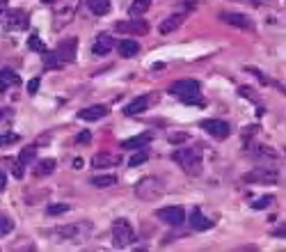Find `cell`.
<instances>
[{
    "mask_svg": "<svg viewBox=\"0 0 286 252\" xmlns=\"http://www.w3.org/2000/svg\"><path fill=\"white\" fill-rule=\"evenodd\" d=\"M28 44H30V48H32V51L42 53V55H44V53H46V46H44V44H42V39H39L37 34H30V39H28Z\"/></svg>",
    "mask_w": 286,
    "mask_h": 252,
    "instance_id": "31",
    "label": "cell"
},
{
    "mask_svg": "<svg viewBox=\"0 0 286 252\" xmlns=\"http://www.w3.org/2000/svg\"><path fill=\"white\" fill-rule=\"evenodd\" d=\"M44 3H55V0H44Z\"/></svg>",
    "mask_w": 286,
    "mask_h": 252,
    "instance_id": "44",
    "label": "cell"
},
{
    "mask_svg": "<svg viewBox=\"0 0 286 252\" xmlns=\"http://www.w3.org/2000/svg\"><path fill=\"white\" fill-rule=\"evenodd\" d=\"M183 14H174V16H170V18H165V21L160 23V32L162 34H170V32H174V30H179L181 28V23H183Z\"/></svg>",
    "mask_w": 286,
    "mask_h": 252,
    "instance_id": "22",
    "label": "cell"
},
{
    "mask_svg": "<svg viewBox=\"0 0 286 252\" xmlns=\"http://www.w3.org/2000/svg\"><path fill=\"white\" fill-rule=\"evenodd\" d=\"M121 163V156L119 154H112V151H101L92 158V165L94 167H115Z\"/></svg>",
    "mask_w": 286,
    "mask_h": 252,
    "instance_id": "16",
    "label": "cell"
},
{
    "mask_svg": "<svg viewBox=\"0 0 286 252\" xmlns=\"http://www.w3.org/2000/svg\"><path fill=\"white\" fill-rule=\"evenodd\" d=\"M34 156H37V149H34V147H26V149H21V154H18V163H21V165H28V163L34 161Z\"/></svg>",
    "mask_w": 286,
    "mask_h": 252,
    "instance_id": "27",
    "label": "cell"
},
{
    "mask_svg": "<svg viewBox=\"0 0 286 252\" xmlns=\"http://www.w3.org/2000/svg\"><path fill=\"white\" fill-rule=\"evenodd\" d=\"M12 229H14V220L9 216L0 214V236H7Z\"/></svg>",
    "mask_w": 286,
    "mask_h": 252,
    "instance_id": "29",
    "label": "cell"
},
{
    "mask_svg": "<svg viewBox=\"0 0 286 252\" xmlns=\"http://www.w3.org/2000/svg\"><path fill=\"white\" fill-rule=\"evenodd\" d=\"M87 7H90L92 14L103 16V14L110 12V0H87Z\"/></svg>",
    "mask_w": 286,
    "mask_h": 252,
    "instance_id": "23",
    "label": "cell"
},
{
    "mask_svg": "<svg viewBox=\"0 0 286 252\" xmlns=\"http://www.w3.org/2000/svg\"><path fill=\"white\" fill-rule=\"evenodd\" d=\"M240 3H252V5H265V0H240Z\"/></svg>",
    "mask_w": 286,
    "mask_h": 252,
    "instance_id": "40",
    "label": "cell"
},
{
    "mask_svg": "<svg viewBox=\"0 0 286 252\" xmlns=\"http://www.w3.org/2000/svg\"><path fill=\"white\" fill-rule=\"evenodd\" d=\"M115 30L117 32H124V34H147L149 32V26H147V21H142V18H133V21H119L115 23Z\"/></svg>",
    "mask_w": 286,
    "mask_h": 252,
    "instance_id": "11",
    "label": "cell"
},
{
    "mask_svg": "<svg viewBox=\"0 0 286 252\" xmlns=\"http://www.w3.org/2000/svg\"><path fill=\"white\" fill-rule=\"evenodd\" d=\"M220 18H222L224 23H229V26L240 28V30H254V21L248 16V14H238V12H222V14H220Z\"/></svg>",
    "mask_w": 286,
    "mask_h": 252,
    "instance_id": "9",
    "label": "cell"
},
{
    "mask_svg": "<svg viewBox=\"0 0 286 252\" xmlns=\"http://www.w3.org/2000/svg\"><path fill=\"white\" fill-rule=\"evenodd\" d=\"M9 30H23L28 26V14L23 9H7V23Z\"/></svg>",
    "mask_w": 286,
    "mask_h": 252,
    "instance_id": "14",
    "label": "cell"
},
{
    "mask_svg": "<svg viewBox=\"0 0 286 252\" xmlns=\"http://www.w3.org/2000/svg\"><path fill=\"white\" fill-rule=\"evenodd\" d=\"M170 94L179 96L186 103H201L199 96V83L197 81H176L170 85Z\"/></svg>",
    "mask_w": 286,
    "mask_h": 252,
    "instance_id": "3",
    "label": "cell"
},
{
    "mask_svg": "<svg viewBox=\"0 0 286 252\" xmlns=\"http://www.w3.org/2000/svg\"><path fill=\"white\" fill-rule=\"evenodd\" d=\"M78 7V0H69V3H62V7H55V28L67 26L69 21L73 18Z\"/></svg>",
    "mask_w": 286,
    "mask_h": 252,
    "instance_id": "13",
    "label": "cell"
},
{
    "mask_svg": "<svg viewBox=\"0 0 286 252\" xmlns=\"http://www.w3.org/2000/svg\"><path fill=\"white\" fill-rule=\"evenodd\" d=\"M92 186H96V188H110V186H117V177H115V175H98V177H92Z\"/></svg>",
    "mask_w": 286,
    "mask_h": 252,
    "instance_id": "25",
    "label": "cell"
},
{
    "mask_svg": "<svg viewBox=\"0 0 286 252\" xmlns=\"http://www.w3.org/2000/svg\"><path fill=\"white\" fill-rule=\"evenodd\" d=\"M112 48H115V39H112L108 32H101L96 37L94 46H92V53H94V55H108Z\"/></svg>",
    "mask_w": 286,
    "mask_h": 252,
    "instance_id": "15",
    "label": "cell"
},
{
    "mask_svg": "<svg viewBox=\"0 0 286 252\" xmlns=\"http://www.w3.org/2000/svg\"><path fill=\"white\" fill-rule=\"evenodd\" d=\"M156 218L162 220L165 225L170 227H179L186 222V211L181 206H165V209H158L156 211Z\"/></svg>",
    "mask_w": 286,
    "mask_h": 252,
    "instance_id": "7",
    "label": "cell"
},
{
    "mask_svg": "<svg viewBox=\"0 0 286 252\" xmlns=\"http://www.w3.org/2000/svg\"><path fill=\"white\" fill-rule=\"evenodd\" d=\"M240 94L243 96H248V99H252V101H256V96H254V92L250 90V87H240Z\"/></svg>",
    "mask_w": 286,
    "mask_h": 252,
    "instance_id": "38",
    "label": "cell"
},
{
    "mask_svg": "<svg viewBox=\"0 0 286 252\" xmlns=\"http://www.w3.org/2000/svg\"><path fill=\"white\" fill-rule=\"evenodd\" d=\"M108 115V108L106 106H90L85 108V110L78 112V117L85 122H96V120H103V117Z\"/></svg>",
    "mask_w": 286,
    "mask_h": 252,
    "instance_id": "18",
    "label": "cell"
},
{
    "mask_svg": "<svg viewBox=\"0 0 286 252\" xmlns=\"http://www.w3.org/2000/svg\"><path fill=\"white\" fill-rule=\"evenodd\" d=\"M5 186H7V177H5V175H3V172H0V190H3V188H5Z\"/></svg>",
    "mask_w": 286,
    "mask_h": 252,
    "instance_id": "39",
    "label": "cell"
},
{
    "mask_svg": "<svg viewBox=\"0 0 286 252\" xmlns=\"http://www.w3.org/2000/svg\"><path fill=\"white\" fill-rule=\"evenodd\" d=\"M151 140H154V131H147V133H142V135H135V138H131V140H124L121 142V149H145Z\"/></svg>",
    "mask_w": 286,
    "mask_h": 252,
    "instance_id": "17",
    "label": "cell"
},
{
    "mask_svg": "<svg viewBox=\"0 0 286 252\" xmlns=\"http://www.w3.org/2000/svg\"><path fill=\"white\" fill-rule=\"evenodd\" d=\"M273 204H275V197L273 195H265V197H259V200L252 202V209L261 211V209H268V206H273Z\"/></svg>",
    "mask_w": 286,
    "mask_h": 252,
    "instance_id": "28",
    "label": "cell"
},
{
    "mask_svg": "<svg viewBox=\"0 0 286 252\" xmlns=\"http://www.w3.org/2000/svg\"><path fill=\"white\" fill-rule=\"evenodd\" d=\"M117 51H119L121 57H135L137 53H140V44H137L135 39H121V42L117 44Z\"/></svg>",
    "mask_w": 286,
    "mask_h": 252,
    "instance_id": "20",
    "label": "cell"
},
{
    "mask_svg": "<svg viewBox=\"0 0 286 252\" xmlns=\"http://www.w3.org/2000/svg\"><path fill=\"white\" fill-rule=\"evenodd\" d=\"M73 167H76V170H80V167H83V158H76V161H73Z\"/></svg>",
    "mask_w": 286,
    "mask_h": 252,
    "instance_id": "41",
    "label": "cell"
},
{
    "mask_svg": "<svg viewBox=\"0 0 286 252\" xmlns=\"http://www.w3.org/2000/svg\"><path fill=\"white\" fill-rule=\"evenodd\" d=\"M147 161H149V154H147V151H140V154H133V156H131L128 165H131V167H137V165H142V163H147Z\"/></svg>",
    "mask_w": 286,
    "mask_h": 252,
    "instance_id": "32",
    "label": "cell"
},
{
    "mask_svg": "<svg viewBox=\"0 0 286 252\" xmlns=\"http://www.w3.org/2000/svg\"><path fill=\"white\" fill-rule=\"evenodd\" d=\"M162 192H165V188H162L160 179H156V177H145V179H140L135 186V195L145 202L160 200Z\"/></svg>",
    "mask_w": 286,
    "mask_h": 252,
    "instance_id": "4",
    "label": "cell"
},
{
    "mask_svg": "<svg viewBox=\"0 0 286 252\" xmlns=\"http://www.w3.org/2000/svg\"><path fill=\"white\" fill-rule=\"evenodd\" d=\"M90 234H92L90 222H73V225L60 227V229L53 231V236H57V239H62V241H71V243H83Z\"/></svg>",
    "mask_w": 286,
    "mask_h": 252,
    "instance_id": "2",
    "label": "cell"
},
{
    "mask_svg": "<svg viewBox=\"0 0 286 252\" xmlns=\"http://www.w3.org/2000/svg\"><path fill=\"white\" fill-rule=\"evenodd\" d=\"M62 67V62L57 60L55 53H44V69H57Z\"/></svg>",
    "mask_w": 286,
    "mask_h": 252,
    "instance_id": "30",
    "label": "cell"
},
{
    "mask_svg": "<svg viewBox=\"0 0 286 252\" xmlns=\"http://www.w3.org/2000/svg\"><path fill=\"white\" fill-rule=\"evenodd\" d=\"M39 85H42V81H39V78H32V81L28 83V92H30V94H37Z\"/></svg>",
    "mask_w": 286,
    "mask_h": 252,
    "instance_id": "36",
    "label": "cell"
},
{
    "mask_svg": "<svg viewBox=\"0 0 286 252\" xmlns=\"http://www.w3.org/2000/svg\"><path fill=\"white\" fill-rule=\"evenodd\" d=\"M90 140H92L90 131H83V133H78V135H76V142H78V145H87Z\"/></svg>",
    "mask_w": 286,
    "mask_h": 252,
    "instance_id": "35",
    "label": "cell"
},
{
    "mask_svg": "<svg viewBox=\"0 0 286 252\" xmlns=\"http://www.w3.org/2000/svg\"><path fill=\"white\" fill-rule=\"evenodd\" d=\"M48 216H60V214H64V211H69V206L67 204H53V206H48Z\"/></svg>",
    "mask_w": 286,
    "mask_h": 252,
    "instance_id": "34",
    "label": "cell"
},
{
    "mask_svg": "<svg viewBox=\"0 0 286 252\" xmlns=\"http://www.w3.org/2000/svg\"><path fill=\"white\" fill-rule=\"evenodd\" d=\"M186 138H188L186 133H172V135H170V142H181V140H186Z\"/></svg>",
    "mask_w": 286,
    "mask_h": 252,
    "instance_id": "37",
    "label": "cell"
},
{
    "mask_svg": "<svg viewBox=\"0 0 286 252\" xmlns=\"http://www.w3.org/2000/svg\"><path fill=\"white\" fill-rule=\"evenodd\" d=\"M53 170H55V161H53V158H44V161L37 163L34 175L37 177H48V175H53Z\"/></svg>",
    "mask_w": 286,
    "mask_h": 252,
    "instance_id": "26",
    "label": "cell"
},
{
    "mask_svg": "<svg viewBox=\"0 0 286 252\" xmlns=\"http://www.w3.org/2000/svg\"><path fill=\"white\" fill-rule=\"evenodd\" d=\"M133 239H135V231H133L131 222L124 218L112 222V245L115 248H128L133 243Z\"/></svg>",
    "mask_w": 286,
    "mask_h": 252,
    "instance_id": "5",
    "label": "cell"
},
{
    "mask_svg": "<svg viewBox=\"0 0 286 252\" xmlns=\"http://www.w3.org/2000/svg\"><path fill=\"white\" fill-rule=\"evenodd\" d=\"M14 142H18V135H16V133H5V135H0V147L14 145Z\"/></svg>",
    "mask_w": 286,
    "mask_h": 252,
    "instance_id": "33",
    "label": "cell"
},
{
    "mask_svg": "<svg viewBox=\"0 0 286 252\" xmlns=\"http://www.w3.org/2000/svg\"><path fill=\"white\" fill-rule=\"evenodd\" d=\"M18 83H21V78L12 69H0V92H7L9 87L18 85Z\"/></svg>",
    "mask_w": 286,
    "mask_h": 252,
    "instance_id": "21",
    "label": "cell"
},
{
    "mask_svg": "<svg viewBox=\"0 0 286 252\" xmlns=\"http://www.w3.org/2000/svg\"><path fill=\"white\" fill-rule=\"evenodd\" d=\"M7 12V0H0V14Z\"/></svg>",
    "mask_w": 286,
    "mask_h": 252,
    "instance_id": "42",
    "label": "cell"
},
{
    "mask_svg": "<svg viewBox=\"0 0 286 252\" xmlns=\"http://www.w3.org/2000/svg\"><path fill=\"white\" fill-rule=\"evenodd\" d=\"M201 128H204L209 135L218 138V140H224V138H229V133H231L229 124L222 122V120H204L201 122Z\"/></svg>",
    "mask_w": 286,
    "mask_h": 252,
    "instance_id": "10",
    "label": "cell"
},
{
    "mask_svg": "<svg viewBox=\"0 0 286 252\" xmlns=\"http://www.w3.org/2000/svg\"><path fill=\"white\" fill-rule=\"evenodd\" d=\"M76 48H78V42L73 37L62 39V42L57 44V51H55L57 60L60 62H73L76 60Z\"/></svg>",
    "mask_w": 286,
    "mask_h": 252,
    "instance_id": "12",
    "label": "cell"
},
{
    "mask_svg": "<svg viewBox=\"0 0 286 252\" xmlns=\"http://www.w3.org/2000/svg\"><path fill=\"white\" fill-rule=\"evenodd\" d=\"M156 94H142V96H137V99H133L131 103L124 108V115L128 117H135V115H140V112H145L147 108L151 106V103H156Z\"/></svg>",
    "mask_w": 286,
    "mask_h": 252,
    "instance_id": "8",
    "label": "cell"
},
{
    "mask_svg": "<svg viewBox=\"0 0 286 252\" xmlns=\"http://www.w3.org/2000/svg\"><path fill=\"white\" fill-rule=\"evenodd\" d=\"M190 227L195 231H204V229H211V227H213V222L206 218V216H201L199 209H192L190 211Z\"/></svg>",
    "mask_w": 286,
    "mask_h": 252,
    "instance_id": "19",
    "label": "cell"
},
{
    "mask_svg": "<svg viewBox=\"0 0 286 252\" xmlns=\"http://www.w3.org/2000/svg\"><path fill=\"white\" fill-rule=\"evenodd\" d=\"M5 117H9V110H5V108H0V120H5Z\"/></svg>",
    "mask_w": 286,
    "mask_h": 252,
    "instance_id": "43",
    "label": "cell"
},
{
    "mask_svg": "<svg viewBox=\"0 0 286 252\" xmlns=\"http://www.w3.org/2000/svg\"><path fill=\"white\" fill-rule=\"evenodd\" d=\"M279 179V172L275 167H254L252 172L243 177L245 184H275Z\"/></svg>",
    "mask_w": 286,
    "mask_h": 252,
    "instance_id": "6",
    "label": "cell"
},
{
    "mask_svg": "<svg viewBox=\"0 0 286 252\" xmlns=\"http://www.w3.org/2000/svg\"><path fill=\"white\" fill-rule=\"evenodd\" d=\"M172 161L179 163L183 167V172L188 175H199L201 172V149L199 147H183V149H176L172 154Z\"/></svg>",
    "mask_w": 286,
    "mask_h": 252,
    "instance_id": "1",
    "label": "cell"
},
{
    "mask_svg": "<svg viewBox=\"0 0 286 252\" xmlns=\"http://www.w3.org/2000/svg\"><path fill=\"white\" fill-rule=\"evenodd\" d=\"M149 7H151V0H133V5L128 7V14L133 18H140Z\"/></svg>",
    "mask_w": 286,
    "mask_h": 252,
    "instance_id": "24",
    "label": "cell"
}]
</instances>
